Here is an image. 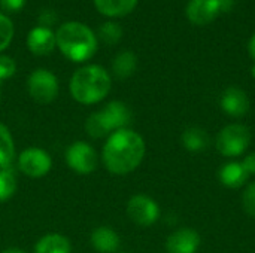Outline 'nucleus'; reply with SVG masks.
I'll return each mask as SVG.
<instances>
[{
    "instance_id": "obj_1",
    "label": "nucleus",
    "mask_w": 255,
    "mask_h": 253,
    "mask_svg": "<svg viewBox=\"0 0 255 253\" xmlns=\"http://www.w3.org/2000/svg\"><path fill=\"white\" fill-rule=\"evenodd\" d=\"M146 145L143 137L131 128H123L106 137L102 161L106 170L117 176L133 173L143 161Z\"/></svg>"
},
{
    "instance_id": "obj_2",
    "label": "nucleus",
    "mask_w": 255,
    "mask_h": 253,
    "mask_svg": "<svg viewBox=\"0 0 255 253\" xmlns=\"http://www.w3.org/2000/svg\"><path fill=\"white\" fill-rule=\"evenodd\" d=\"M111 75L105 67L99 64H88L78 69L69 82L72 98L85 106L103 101L111 92Z\"/></svg>"
},
{
    "instance_id": "obj_3",
    "label": "nucleus",
    "mask_w": 255,
    "mask_h": 253,
    "mask_svg": "<svg viewBox=\"0 0 255 253\" xmlns=\"http://www.w3.org/2000/svg\"><path fill=\"white\" fill-rule=\"evenodd\" d=\"M55 43L60 52L73 63H85L97 52L94 31L78 21H69L55 31Z\"/></svg>"
},
{
    "instance_id": "obj_4",
    "label": "nucleus",
    "mask_w": 255,
    "mask_h": 253,
    "mask_svg": "<svg viewBox=\"0 0 255 253\" xmlns=\"http://www.w3.org/2000/svg\"><path fill=\"white\" fill-rule=\"evenodd\" d=\"M251 143V131L244 124H230L224 127L215 140L217 151L227 158L241 157Z\"/></svg>"
},
{
    "instance_id": "obj_5",
    "label": "nucleus",
    "mask_w": 255,
    "mask_h": 253,
    "mask_svg": "<svg viewBox=\"0 0 255 253\" xmlns=\"http://www.w3.org/2000/svg\"><path fill=\"white\" fill-rule=\"evenodd\" d=\"M28 95L39 104L52 103L60 92V84L57 76L46 69H36L27 79Z\"/></svg>"
},
{
    "instance_id": "obj_6",
    "label": "nucleus",
    "mask_w": 255,
    "mask_h": 253,
    "mask_svg": "<svg viewBox=\"0 0 255 253\" xmlns=\"http://www.w3.org/2000/svg\"><path fill=\"white\" fill-rule=\"evenodd\" d=\"M64 158L67 167L78 174H91L93 171H96L99 164L97 151L90 143L82 140L69 145Z\"/></svg>"
},
{
    "instance_id": "obj_7",
    "label": "nucleus",
    "mask_w": 255,
    "mask_h": 253,
    "mask_svg": "<svg viewBox=\"0 0 255 253\" xmlns=\"http://www.w3.org/2000/svg\"><path fill=\"white\" fill-rule=\"evenodd\" d=\"M126 210H127L128 219L143 228L154 225L160 219V215H161L158 203L145 194L133 195L128 200Z\"/></svg>"
},
{
    "instance_id": "obj_8",
    "label": "nucleus",
    "mask_w": 255,
    "mask_h": 253,
    "mask_svg": "<svg viewBox=\"0 0 255 253\" xmlns=\"http://www.w3.org/2000/svg\"><path fill=\"white\" fill-rule=\"evenodd\" d=\"M18 169L27 177L40 179L52 169L51 155L42 148H27L18 155Z\"/></svg>"
},
{
    "instance_id": "obj_9",
    "label": "nucleus",
    "mask_w": 255,
    "mask_h": 253,
    "mask_svg": "<svg viewBox=\"0 0 255 253\" xmlns=\"http://www.w3.org/2000/svg\"><path fill=\"white\" fill-rule=\"evenodd\" d=\"M100 113H102L111 134L118 130L128 128V125L133 119L131 109L124 101H120V100H112V101L106 103L100 109Z\"/></svg>"
},
{
    "instance_id": "obj_10",
    "label": "nucleus",
    "mask_w": 255,
    "mask_h": 253,
    "mask_svg": "<svg viewBox=\"0 0 255 253\" xmlns=\"http://www.w3.org/2000/svg\"><path fill=\"white\" fill-rule=\"evenodd\" d=\"M200 234L193 228H179L166 240L167 253H197L200 248Z\"/></svg>"
},
{
    "instance_id": "obj_11",
    "label": "nucleus",
    "mask_w": 255,
    "mask_h": 253,
    "mask_svg": "<svg viewBox=\"0 0 255 253\" xmlns=\"http://www.w3.org/2000/svg\"><path fill=\"white\" fill-rule=\"evenodd\" d=\"M220 106L224 113H227L232 118H242L250 112V97L248 94L238 88V86H229L220 98Z\"/></svg>"
},
{
    "instance_id": "obj_12",
    "label": "nucleus",
    "mask_w": 255,
    "mask_h": 253,
    "mask_svg": "<svg viewBox=\"0 0 255 253\" xmlns=\"http://www.w3.org/2000/svg\"><path fill=\"white\" fill-rule=\"evenodd\" d=\"M187 18L196 25H206L221 13L220 0H190L185 9Z\"/></svg>"
},
{
    "instance_id": "obj_13",
    "label": "nucleus",
    "mask_w": 255,
    "mask_h": 253,
    "mask_svg": "<svg viewBox=\"0 0 255 253\" xmlns=\"http://www.w3.org/2000/svg\"><path fill=\"white\" fill-rule=\"evenodd\" d=\"M55 33L49 27L36 25L27 34V48L33 55L45 57L55 49Z\"/></svg>"
},
{
    "instance_id": "obj_14",
    "label": "nucleus",
    "mask_w": 255,
    "mask_h": 253,
    "mask_svg": "<svg viewBox=\"0 0 255 253\" xmlns=\"http://www.w3.org/2000/svg\"><path fill=\"white\" fill-rule=\"evenodd\" d=\"M90 243L97 253H117L121 246V239L114 228L103 225L93 230Z\"/></svg>"
},
{
    "instance_id": "obj_15",
    "label": "nucleus",
    "mask_w": 255,
    "mask_h": 253,
    "mask_svg": "<svg viewBox=\"0 0 255 253\" xmlns=\"http://www.w3.org/2000/svg\"><path fill=\"white\" fill-rule=\"evenodd\" d=\"M218 179L224 186L230 189H238V188H242L248 182L250 174L244 169L242 163L230 161V163H226L223 167H220Z\"/></svg>"
},
{
    "instance_id": "obj_16",
    "label": "nucleus",
    "mask_w": 255,
    "mask_h": 253,
    "mask_svg": "<svg viewBox=\"0 0 255 253\" xmlns=\"http://www.w3.org/2000/svg\"><path fill=\"white\" fill-rule=\"evenodd\" d=\"M33 253H72V243L63 234H46L37 240Z\"/></svg>"
},
{
    "instance_id": "obj_17",
    "label": "nucleus",
    "mask_w": 255,
    "mask_h": 253,
    "mask_svg": "<svg viewBox=\"0 0 255 253\" xmlns=\"http://www.w3.org/2000/svg\"><path fill=\"white\" fill-rule=\"evenodd\" d=\"M96 9L109 18L126 16L134 10L139 0H93Z\"/></svg>"
},
{
    "instance_id": "obj_18",
    "label": "nucleus",
    "mask_w": 255,
    "mask_h": 253,
    "mask_svg": "<svg viewBox=\"0 0 255 253\" xmlns=\"http://www.w3.org/2000/svg\"><path fill=\"white\" fill-rule=\"evenodd\" d=\"M137 69V57L133 51L124 49L118 52L112 61V72L118 79H127L134 75Z\"/></svg>"
},
{
    "instance_id": "obj_19",
    "label": "nucleus",
    "mask_w": 255,
    "mask_h": 253,
    "mask_svg": "<svg viewBox=\"0 0 255 253\" xmlns=\"http://www.w3.org/2000/svg\"><path fill=\"white\" fill-rule=\"evenodd\" d=\"M181 143L190 152H202L209 146L211 137L206 130L200 127H190L182 133Z\"/></svg>"
},
{
    "instance_id": "obj_20",
    "label": "nucleus",
    "mask_w": 255,
    "mask_h": 253,
    "mask_svg": "<svg viewBox=\"0 0 255 253\" xmlns=\"http://www.w3.org/2000/svg\"><path fill=\"white\" fill-rule=\"evenodd\" d=\"M15 158V142L9 128L0 122V170L10 167Z\"/></svg>"
},
{
    "instance_id": "obj_21",
    "label": "nucleus",
    "mask_w": 255,
    "mask_h": 253,
    "mask_svg": "<svg viewBox=\"0 0 255 253\" xmlns=\"http://www.w3.org/2000/svg\"><path fill=\"white\" fill-rule=\"evenodd\" d=\"M85 131L93 139H103V137L111 136V131H109V128H108V125H106L100 110L93 112L87 118V121H85Z\"/></svg>"
},
{
    "instance_id": "obj_22",
    "label": "nucleus",
    "mask_w": 255,
    "mask_h": 253,
    "mask_svg": "<svg viewBox=\"0 0 255 253\" xmlns=\"http://www.w3.org/2000/svg\"><path fill=\"white\" fill-rule=\"evenodd\" d=\"M16 192V176L10 167L0 170V203L10 200Z\"/></svg>"
},
{
    "instance_id": "obj_23",
    "label": "nucleus",
    "mask_w": 255,
    "mask_h": 253,
    "mask_svg": "<svg viewBox=\"0 0 255 253\" xmlns=\"http://www.w3.org/2000/svg\"><path fill=\"white\" fill-rule=\"evenodd\" d=\"M99 37L106 45H117L123 37V27L115 21H106L99 27Z\"/></svg>"
},
{
    "instance_id": "obj_24",
    "label": "nucleus",
    "mask_w": 255,
    "mask_h": 253,
    "mask_svg": "<svg viewBox=\"0 0 255 253\" xmlns=\"http://www.w3.org/2000/svg\"><path fill=\"white\" fill-rule=\"evenodd\" d=\"M15 34V27L12 19L0 12V52H3L12 42Z\"/></svg>"
},
{
    "instance_id": "obj_25",
    "label": "nucleus",
    "mask_w": 255,
    "mask_h": 253,
    "mask_svg": "<svg viewBox=\"0 0 255 253\" xmlns=\"http://www.w3.org/2000/svg\"><path fill=\"white\" fill-rule=\"evenodd\" d=\"M16 72V63L12 57L0 54V82L12 78Z\"/></svg>"
},
{
    "instance_id": "obj_26",
    "label": "nucleus",
    "mask_w": 255,
    "mask_h": 253,
    "mask_svg": "<svg viewBox=\"0 0 255 253\" xmlns=\"http://www.w3.org/2000/svg\"><path fill=\"white\" fill-rule=\"evenodd\" d=\"M242 204H244V210L255 219V182L247 186L242 195Z\"/></svg>"
},
{
    "instance_id": "obj_27",
    "label": "nucleus",
    "mask_w": 255,
    "mask_h": 253,
    "mask_svg": "<svg viewBox=\"0 0 255 253\" xmlns=\"http://www.w3.org/2000/svg\"><path fill=\"white\" fill-rule=\"evenodd\" d=\"M25 4V0H0V7L4 12H19Z\"/></svg>"
},
{
    "instance_id": "obj_28",
    "label": "nucleus",
    "mask_w": 255,
    "mask_h": 253,
    "mask_svg": "<svg viewBox=\"0 0 255 253\" xmlns=\"http://www.w3.org/2000/svg\"><path fill=\"white\" fill-rule=\"evenodd\" d=\"M57 21V13L51 9H43L40 13H39V25H43V27H49Z\"/></svg>"
},
{
    "instance_id": "obj_29",
    "label": "nucleus",
    "mask_w": 255,
    "mask_h": 253,
    "mask_svg": "<svg viewBox=\"0 0 255 253\" xmlns=\"http://www.w3.org/2000/svg\"><path fill=\"white\" fill-rule=\"evenodd\" d=\"M242 166H244V169L247 170V173H248L250 176L255 174V152H253V154H248V155L244 158Z\"/></svg>"
},
{
    "instance_id": "obj_30",
    "label": "nucleus",
    "mask_w": 255,
    "mask_h": 253,
    "mask_svg": "<svg viewBox=\"0 0 255 253\" xmlns=\"http://www.w3.org/2000/svg\"><path fill=\"white\" fill-rule=\"evenodd\" d=\"M248 51H250V55H251V58L254 60L255 63V33L251 36V39L248 42Z\"/></svg>"
},
{
    "instance_id": "obj_31",
    "label": "nucleus",
    "mask_w": 255,
    "mask_h": 253,
    "mask_svg": "<svg viewBox=\"0 0 255 253\" xmlns=\"http://www.w3.org/2000/svg\"><path fill=\"white\" fill-rule=\"evenodd\" d=\"M0 253H27L25 251H22V249H19V248H6V249H3Z\"/></svg>"
},
{
    "instance_id": "obj_32",
    "label": "nucleus",
    "mask_w": 255,
    "mask_h": 253,
    "mask_svg": "<svg viewBox=\"0 0 255 253\" xmlns=\"http://www.w3.org/2000/svg\"><path fill=\"white\" fill-rule=\"evenodd\" d=\"M251 75H253V78L255 79V63L253 64V67H251Z\"/></svg>"
}]
</instances>
